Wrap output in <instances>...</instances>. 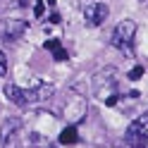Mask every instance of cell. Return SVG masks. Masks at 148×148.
<instances>
[{"label": "cell", "mask_w": 148, "mask_h": 148, "mask_svg": "<svg viewBox=\"0 0 148 148\" xmlns=\"http://www.w3.org/2000/svg\"><path fill=\"white\" fill-rule=\"evenodd\" d=\"M134 36H136V22L134 19H122L117 26H115V31H112V45L117 50H124L129 53L132 50V43H134Z\"/></svg>", "instance_id": "6da1fadb"}, {"label": "cell", "mask_w": 148, "mask_h": 148, "mask_svg": "<svg viewBox=\"0 0 148 148\" xmlns=\"http://www.w3.org/2000/svg\"><path fill=\"white\" fill-rule=\"evenodd\" d=\"M127 143L132 148H143L148 143V115L141 117V119H134L127 129Z\"/></svg>", "instance_id": "7a4b0ae2"}, {"label": "cell", "mask_w": 148, "mask_h": 148, "mask_svg": "<svg viewBox=\"0 0 148 148\" xmlns=\"http://www.w3.org/2000/svg\"><path fill=\"white\" fill-rule=\"evenodd\" d=\"M19 132H22L19 117H7L3 122V127H0V143H3V148H14Z\"/></svg>", "instance_id": "3957f363"}, {"label": "cell", "mask_w": 148, "mask_h": 148, "mask_svg": "<svg viewBox=\"0 0 148 148\" xmlns=\"http://www.w3.org/2000/svg\"><path fill=\"white\" fill-rule=\"evenodd\" d=\"M24 31H26V22L24 19H5L0 24V38H3V43L19 41L24 36Z\"/></svg>", "instance_id": "277c9868"}, {"label": "cell", "mask_w": 148, "mask_h": 148, "mask_svg": "<svg viewBox=\"0 0 148 148\" xmlns=\"http://www.w3.org/2000/svg\"><path fill=\"white\" fill-rule=\"evenodd\" d=\"M110 17V7L105 3H91L84 7V22L86 26H100Z\"/></svg>", "instance_id": "5b68a950"}, {"label": "cell", "mask_w": 148, "mask_h": 148, "mask_svg": "<svg viewBox=\"0 0 148 148\" xmlns=\"http://www.w3.org/2000/svg\"><path fill=\"white\" fill-rule=\"evenodd\" d=\"M53 93H55V86H53V84H48V81H38V84H36L34 88L24 91L26 103H43V100L53 98Z\"/></svg>", "instance_id": "8992f818"}, {"label": "cell", "mask_w": 148, "mask_h": 148, "mask_svg": "<svg viewBox=\"0 0 148 148\" xmlns=\"http://www.w3.org/2000/svg\"><path fill=\"white\" fill-rule=\"evenodd\" d=\"M84 115H86V103L81 98L67 100V105H64V117H67L69 122H79Z\"/></svg>", "instance_id": "52a82bcc"}, {"label": "cell", "mask_w": 148, "mask_h": 148, "mask_svg": "<svg viewBox=\"0 0 148 148\" xmlns=\"http://www.w3.org/2000/svg\"><path fill=\"white\" fill-rule=\"evenodd\" d=\"M5 96L12 100V103L17 105V108H26L29 103H26V96H24V91L19 88V86H14V84H7L5 86Z\"/></svg>", "instance_id": "ba28073f"}, {"label": "cell", "mask_w": 148, "mask_h": 148, "mask_svg": "<svg viewBox=\"0 0 148 148\" xmlns=\"http://www.w3.org/2000/svg\"><path fill=\"white\" fill-rule=\"evenodd\" d=\"M45 48L53 53V58L58 60V62H64V60H67V50H64L62 45H60V41H58V38H50L48 43H45Z\"/></svg>", "instance_id": "9c48e42d"}, {"label": "cell", "mask_w": 148, "mask_h": 148, "mask_svg": "<svg viewBox=\"0 0 148 148\" xmlns=\"http://www.w3.org/2000/svg\"><path fill=\"white\" fill-rule=\"evenodd\" d=\"M79 141V134H77V127H67L60 132V143L62 146H74Z\"/></svg>", "instance_id": "30bf717a"}, {"label": "cell", "mask_w": 148, "mask_h": 148, "mask_svg": "<svg viewBox=\"0 0 148 148\" xmlns=\"http://www.w3.org/2000/svg\"><path fill=\"white\" fill-rule=\"evenodd\" d=\"M7 74V55L0 50V77H5Z\"/></svg>", "instance_id": "8fae6325"}, {"label": "cell", "mask_w": 148, "mask_h": 148, "mask_svg": "<svg viewBox=\"0 0 148 148\" xmlns=\"http://www.w3.org/2000/svg\"><path fill=\"white\" fill-rule=\"evenodd\" d=\"M143 77V67H134L132 72H129V79L132 81H136V79H141Z\"/></svg>", "instance_id": "7c38bea8"}, {"label": "cell", "mask_w": 148, "mask_h": 148, "mask_svg": "<svg viewBox=\"0 0 148 148\" xmlns=\"http://www.w3.org/2000/svg\"><path fill=\"white\" fill-rule=\"evenodd\" d=\"M43 10H45V7H43V0H38L36 7H34V14H36V17H43Z\"/></svg>", "instance_id": "4fadbf2b"}, {"label": "cell", "mask_w": 148, "mask_h": 148, "mask_svg": "<svg viewBox=\"0 0 148 148\" xmlns=\"http://www.w3.org/2000/svg\"><path fill=\"white\" fill-rule=\"evenodd\" d=\"M138 3H146V0H138Z\"/></svg>", "instance_id": "5bb4252c"}]
</instances>
